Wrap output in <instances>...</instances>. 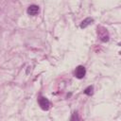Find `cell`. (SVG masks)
Returning a JSON list of instances; mask_svg holds the SVG:
<instances>
[{
    "label": "cell",
    "instance_id": "cell-1",
    "mask_svg": "<svg viewBox=\"0 0 121 121\" xmlns=\"http://www.w3.org/2000/svg\"><path fill=\"white\" fill-rule=\"evenodd\" d=\"M97 34H98V37L99 39L102 41V42H108L109 41V33L107 31V29L103 26H98L97 27Z\"/></svg>",
    "mask_w": 121,
    "mask_h": 121
},
{
    "label": "cell",
    "instance_id": "cell-6",
    "mask_svg": "<svg viewBox=\"0 0 121 121\" xmlns=\"http://www.w3.org/2000/svg\"><path fill=\"white\" fill-rule=\"evenodd\" d=\"M93 90H94L93 86H88V87L84 90V94H86V95H93Z\"/></svg>",
    "mask_w": 121,
    "mask_h": 121
},
{
    "label": "cell",
    "instance_id": "cell-3",
    "mask_svg": "<svg viewBox=\"0 0 121 121\" xmlns=\"http://www.w3.org/2000/svg\"><path fill=\"white\" fill-rule=\"evenodd\" d=\"M85 74H86V70H85V67L82 66V65L78 66V67L76 68V70H75V76H76V78H84Z\"/></svg>",
    "mask_w": 121,
    "mask_h": 121
},
{
    "label": "cell",
    "instance_id": "cell-7",
    "mask_svg": "<svg viewBox=\"0 0 121 121\" xmlns=\"http://www.w3.org/2000/svg\"><path fill=\"white\" fill-rule=\"evenodd\" d=\"M70 121H79V117H78V114L77 112H73L71 118H70Z\"/></svg>",
    "mask_w": 121,
    "mask_h": 121
},
{
    "label": "cell",
    "instance_id": "cell-5",
    "mask_svg": "<svg viewBox=\"0 0 121 121\" xmlns=\"http://www.w3.org/2000/svg\"><path fill=\"white\" fill-rule=\"evenodd\" d=\"M94 22V19L93 18H91V17H88V18H86V19H84L81 23H80V28H85V27H87L88 26H90L92 23Z\"/></svg>",
    "mask_w": 121,
    "mask_h": 121
},
{
    "label": "cell",
    "instance_id": "cell-2",
    "mask_svg": "<svg viewBox=\"0 0 121 121\" xmlns=\"http://www.w3.org/2000/svg\"><path fill=\"white\" fill-rule=\"evenodd\" d=\"M38 102H39L40 107H41L43 110H45V111H46V110L49 109L50 102H49V100H48L46 97H44V96H41V97H39Z\"/></svg>",
    "mask_w": 121,
    "mask_h": 121
},
{
    "label": "cell",
    "instance_id": "cell-4",
    "mask_svg": "<svg viewBox=\"0 0 121 121\" xmlns=\"http://www.w3.org/2000/svg\"><path fill=\"white\" fill-rule=\"evenodd\" d=\"M38 12H39V7L37 5H30L27 8V13L29 15H31V16L36 15Z\"/></svg>",
    "mask_w": 121,
    "mask_h": 121
}]
</instances>
